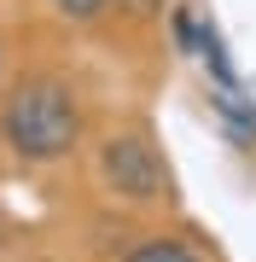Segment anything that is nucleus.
<instances>
[{
	"instance_id": "nucleus-1",
	"label": "nucleus",
	"mask_w": 256,
	"mask_h": 262,
	"mask_svg": "<svg viewBox=\"0 0 256 262\" xmlns=\"http://www.w3.org/2000/svg\"><path fill=\"white\" fill-rule=\"evenodd\" d=\"M0 140L18 151L24 163H58L82 140V111L70 82L58 76H24L0 105Z\"/></svg>"
},
{
	"instance_id": "nucleus-5",
	"label": "nucleus",
	"mask_w": 256,
	"mask_h": 262,
	"mask_svg": "<svg viewBox=\"0 0 256 262\" xmlns=\"http://www.w3.org/2000/svg\"><path fill=\"white\" fill-rule=\"evenodd\" d=\"M175 41H180V53H192V41H198V24H192V12H175Z\"/></svg>"
},
{
	"instance_id": "nucleus-3",
	"label": "nucleus",
	"mask_w": 256,
	"mask_h": 262,
	"mask_svg": "<svg viewBox=\"0 0 256 262\" xmlns=\"http://www.w3.org/2000/svg\"><path fill=\"white\" fill-rule=\"evenodd\" d=\"M117 262H204V256L192 251L187 239H175V233H146V239H134Z\"/></svg>"
},
{
	"instance_id": "nucleus-2",
	"label": "nucleus",
	"mask_w": 256,
	"mask_h": 262,
	"mask_svg": "<svg viewBox=\"0 0 256 262\" xmlns=\"http://www.w3.org/2000/svg\"><path fill=\"white\" fill-rule=\"evenodd\" d=\"M99 181L128 204H157L169 198V169H163V151L146 140V134H111L99 146Z\"/></svg>"
},
{
	"instance_id": "nucleus-6",
	"label": "nucleus",
	"mask_w": 256,
	"mask_h": 262,
	"mask_svg": "<svg viewBox=\"0 0 256 262\" xmlns=\"http://www.w3.org/2000/svg\"><path fill=\"white\" fill-rule=\"evenodd\" d=\"M0 251H6V227H0Z\"/></svg>"
},
{
	"instance_id": "nucleus-4",
	"label": "nucleus",
	"mask_w": 256,
	"mask_h": 262,
	"mask_svg": "<svg viewBox=\"0 0 256 262\" xmlns=\"http://www.w3.org/2000/svg\"><path fill=\"white\" fill-rule=\"evenodd\" d=\"M58 12H64V18H76V24H87V18H99L105 6H111V0H53Z\"/></svg>"
}]
</instances>
